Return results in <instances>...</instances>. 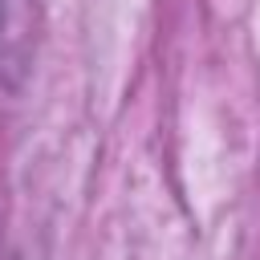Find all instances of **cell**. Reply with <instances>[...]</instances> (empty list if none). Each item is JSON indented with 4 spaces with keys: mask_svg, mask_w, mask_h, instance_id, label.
I'll use <instances>...</instances> for the list:
<instances>
[{
    "mask_svg": "<svg viewBox=\"0 0 260 260\" xmlns=\"http://www.w3.org/2000/svg\"><path fill=\"white\" fill-rule=\"evenodd\" d=\"M41 28V0H0V81L20 89Z\"/></svg>",
    "mask_w": 260,
    "mask_h": 260,
    "instance_id": "1",
    "label": "cell"
}]
</instances>
